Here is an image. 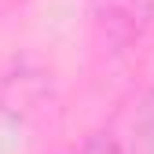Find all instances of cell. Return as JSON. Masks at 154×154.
Here are the masks:
<instances>
[{"instance_id": "6da1fadb", "label": "cell", "mask_w": 154, "mask_h": 154, "mask_svg": "<svg viewBox=\"0 0 154 154\" xmlns=\"http://www.w3.org/2000/svg\"><path fill=\"white\" fill-rule=\"evenodd\" d=\"M92 15L103 26L110 44H132L147 29L154 15V0H92Z\"/></svg>"}, {"instance_id": "7a4b0ae2", "label": "cell", "mask_w": 154, "mask_h": 154, "mask_svg": "<svg viewBox=\"0 0 154 154\" xmlns=\"http://www.w3.org/2000/svg\"><path fill=\"white\" fill-rule=\"evenodd\" d=\"M77 154H121V150H118V143H114V140H106V136H95V140H88V143L77 150Z\"/></svg>"}]
</instances>
